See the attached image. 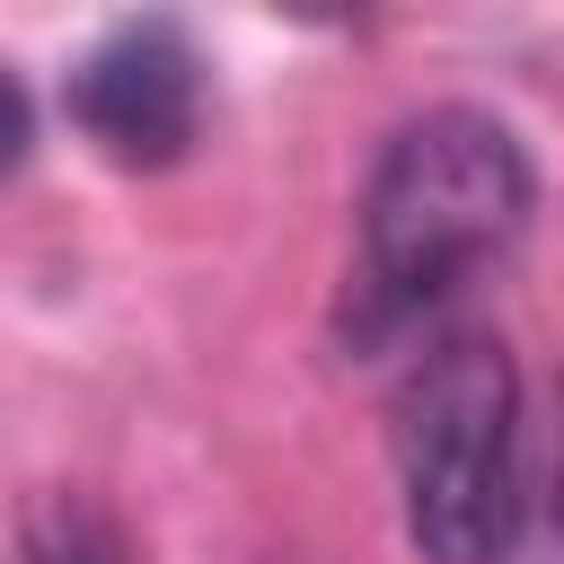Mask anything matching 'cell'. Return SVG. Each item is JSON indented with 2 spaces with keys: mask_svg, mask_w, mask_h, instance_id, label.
Instances as JSON below:
<instances>
[{
  "mask_svg": "<svg viewBox=\"0 0 564 564\" xmlns=\"http://www.w3.org/2000/svg\"><path fill=\"white\" fill-rule=\"evenodd\" d=\"M397 494L423 564H502L529 529L520 370L485 326L441 335L397 397Z\"/></svg>",
  "mask_w": 564,
  "mask_h": 564,
  "instance_id": "2",
  "label": "cell"
},
{
  "mask_svg": "<svg viewBox=\"0 0 564 564\" xmlns=\"http://www.w3.org/2000/svg\"><path fill=\"white\" fill-rule=\"evenodd\" d=\"M538 212L520 132L485 106L405 115L361 176V300L379 326L423 317L467 273L502 264Z\"/></svg>",
  "mask_w": 564,
  "mask_h": 564,
  "instance_id": "1",
  "label": "cell"
},
{
  "mask_svg": "<svg viewBox=\"0 0 564 564\" xmlns=\"http://www.w3.org/2000/svg\"><path fill=\"white\" fill-rule=\"evenodd\" d=\"M70 123L88 132L97 159L115 167H176L203 132V53L167 18L115 26L79 70H70Z\"/></svg>",
  "mask_w": 564,
  "mask_h": 564,
  "instance_id": "3",
  "label": "cell"
},
{
  "mask_svg": "<svg viewBox=\"0 0 564 564\" xmlns=\"http://www.w3.org/2000/svg\"><path fill=\"white\" fill-rule=\"evenodd\" d=\"M26 564H123V555H115L106 520H97V511H79V502L62 494V502H44V511H35V529H26Z\"/></svg>",
  "mask_w": 564,
  "mask_h": 564,
  "instance_id": "4",
  "label": "cell"
},
{
  "mask_svg": "<svg viewBox=\"0 0 564 564\" xmlns=\"http://www.w3.org/2000/svg\"><path fill=\"white\" fill-rule=\"evenodd\" d=\"M546 538L564 564V379H555V458H546Z\"/></svg>",
  "mask_w": 564,
  "mask_h": 564,
  "instance_id": "5",
  "label": "cell"
}]
</instances>
